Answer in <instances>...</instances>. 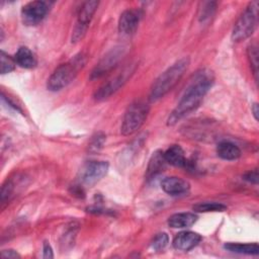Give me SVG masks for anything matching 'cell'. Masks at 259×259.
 Returning <instances> with one entry per match:
<instances>
[{"label":"cell","mask_w":259,"mask_h":259,"mask_svg":"<svg viewBox=\"0 0 259 259\" xmlns=\"http://www.w3.org/2000/svg\"><path fill=\"white\" fill-rule=\"evenodd\" d=\"M0 60H1V74H7L14 70L16 62L12 59L9 55L5 52L1 51L0 53Z\"/></svg>","instance_id":"7402d4cb"},{"label":"cell","mask_w":259,"mask_h":259,"mask_svg":"<svg viewBox=\"0 0 259 259\" xmlns=\"http://www.w3.org/2000/svg\"><path fill=\"white\" fill-rule=\"evenodd\" d=\"M85 63L86 57L83 54H79L67 63L60 65L48 79V89L51 91H59L68 86L84 67Z\"/></svg>","instance_id":"3957f363"},{"label":"cell","mask_w":259,"mask_h":259,"mask_svg":"<svg viewBox=\"0 0 259 259\" xmlns=\"http://www.w3.org/2000/svg\"><path fill=\"white\" fill-rule=\"evenodd\" d=\"M243 178H244V180H246L248 182L257 184L258 183V171H257V169L248 171L247 173H245L243 175Z\"/></svg>","instance_id":"484cf974"},{"label":"cell","mask_w":259,"mask_h":259,"mask_svg":"<svg viewBox=\"0 0 259 259\" xmlns=\"http://www.w3.org/2000/svg\"><path fill=\"white\" fill-rule=\"evenodd\" d=\"M42 257L44 258H53L54 254H53V249L51 247V245L49 244V242L45 241L44 245H42Z\"/></svg>","instance_id":"4316f807"},{"label":"cell","mask_w":259,"mask_h":259,"mask_svg":"<svg viewBox=\"0 0 259 259\" xmlns=\"http://www.w3.org/2000/svg\"><path fill=\"white\" fill-rule=\"evenodd\" d=\"M168 242L169 237L166 233L157 234L151 243V248L155 251H161L168 245Z\"/></svg>","instance_id":"603a6c76"},{"label":"cell","mask_w":259,"mask_h":259,"mask_svg":"<svg viewBox=\"0 0 259 259\" xmlns=\"http://www.w3.org/2000/svg\"><path fill=\"white\" fill-rule=\"evenodd\" d=\"M258 1H252L246 7L239 19L234 25L232 39L234 41H242L250 37L258 23Z\"/></svg>","instance_id":"277c9868"},{"label":"cell","mask_w":259,"mask_h":259,"mask_svg":"<svg viewBox=\"0 0 259 259\" xmlns=\"http://www.w3.org/2000/svg\"><path fill=\"white\" fill-rule=\"evenodd\" d=\"M134 73V69L132 67H127L124 69L119 75L105 83L103 86L99 88L98 91H96L94 97L96 100H103L107 97H109L112 93H114L116 90H118L131 77V75Z\"/></svg>","instance_id":"30bf717a"},{"label":"cell","mask_w":259,"mask_h":259,"mask_svg":"<svg viewBox=\"0 0 259 259\" xmlns=\"http://www.w3.org/2000/svg\"><path fill=\"white\" fill-rule=\"evenodd\" d=\"M196 221L197 215L192 212H178L168 219V225L173 229H184L191 227Z\"/></svg>","instance_id":"9a60e30c"},{"label":"cell","mask_w":259,"mask_h":259,"mask_svg":"<svg viewBox=\"0 0 259 259\" xmlns=\"http://www.w3.org/2000/svg\"><path fill=\"white\" fill-rule=\"evenodd\" d=\"M161 186L162 189L170 195H182L187 193L190 189V184L186 180L176 176L164 178L161 182Z\"/></svg>","instance_id":"4fadbf2b"},{"label":"cell","mask_w":259,"mask_h":259,"mask_svg":"<svg viewBox=\"0 0 259 259\" xmlns=\"http://www.w3.org/2000/svg\"><path fill=\"white\" fill-rule=\"evenodd\" d=\"M1 257L2 258H11V259H14V258H20V255L14 251V250H11V249H8V250H3L1 252Z\"/></svg>","instance_id":"83f0119b"},{"label":"cell","mask_w":259,"mask_h":259,"mask_svg":"<svg viewBox=\"0 0 259 259\" xmlns=\"http://www.w3.org/2000/svg\"><path fill=\"white\" fill-rule=\"evenodd\" d=\"M213 83V75L209 70H201L197 72L190 83L186 87L177 106L171 112L167 123L174 125L182 117L197 108L202 101L204 95L210 89Z\"/></svg>","instance_id":"6da1fadb"},{"label":"cell","mask_w":259,"mask_h":259,"mask_svg":"<svg viewBox=\"0 0 259 259\" xmlns=\"http://www.w3.org/2000/svg\"><path fill=\"white\" fill-rule=\"evenodd\" d=\"M149 112V106L142 101H136L132 103L123 116L121 123V134L128 136L138 131L144 123Z\"/></svg>","instance_id":"5b68a950"},{"label":"cell","mask_w":259,"mask_h":259,"mask_svg":"<svg viewBox=\"0 0 259 259\" xmlns=\"http://www.w3.org/2000/svg\"><path fill=\"white\" fill-rule=\"evenodd\" d=\"M192 209L196 212H209V211H224L227 209V205L217 201H203L198 202L192 206Z\"/></svg>","instance_id":"ffe728a7"},{"label":"cell","mask_w":259,"mask_h":259,"mask_svg":"<svg viewBox=\"0 0 259 259\" xmlns=\"http://www.w3.org/2000/svg\"><path fill=\"white\" fill-rule=\"evenodd\" d=\"M14 60L20 67L25 69L34 68L37 64V59L34 53L27 47H20L15 54Z\"/></svg>","instance_id":"e0dca14e"},{"label":"cell","mask_w":259,"mask_h":259,"mask_svg":"<svg viewBox=\"0 0 259 259\" xmlns=\"http://www.w3.org/2000/svg\"><path fill=\"white\" fill-rule=\"evenodd\" d=\"M108 163L104 161H88L82 165L78 173L80 186L91 187L101 180L107 173Z\"/></svg>","instance_id":"8992f818"},{"label":"cell","mask_w":259,"mask_h":259,"mask_svg":"<svg viewBox=\"0 0 259 259\" xmlns=\"http://www.w3.org/2000/svg\"><path fill=\"white\" fill-rule=\"evenodd\" d=\"M98 4H99L98 1L93 0V1H87L81 6L78 14V20L73 30V35H72L73 42L80 40L85 35L88 25L98 7Z\"/></svg>","instance_id":"52a82bcc"},{"label":"cell","mask_w":259,"mask_h":259,"mask_svg":"<svg viewBox=\"0 0 259 259\" xmlns=\"http://www.w3.org/2000/svg\"><path fill=\"white\" fill-rule=\"evenodd\" d=\"M51 3L47 1H31L22 6L21 17L26 25L38 24L49 13Z\"/></svg>","instance_id":"ba28073f"},{"label":"cell","mask_w":259,"mask_h":259,"mask_svg":"<svg viewBox=\"0 0 259 259\" xmlns=\"http://www.w3.org/2000/svg\"><path fill=\"white\" fill-rule=\"evenodd\" d=\"M201 241V236L195 232L183 231L173 239V247L180 251H189L196 247Z\"/></svg>","instance_id":"7c38bea8"},{"label":"cell","mask_w":259,"mask_h":259,"mask_svg":"<svg viewBox=\"0 0 259 259\" xmlns=\"http://www.w3.org/2000/svg\"><path fill=\"white\" fill-rule=\"evenodd\" d=\"M164 158L168 164L176 167H184L186 166L187 163L184 151L179 145H173L170 148H168L164 152Z\"/></svg>","instance_id":"2e32d148"},{"label":"cell","mask_w":259,"mask_h":259,"mask_svg":"<svg viewBox=\"0 0 259 259\" xmlns=\"http://www.w3.org/2000/svg\"><path fill=\"white\" fill-rule=\"evenodd\" d=\"M167 162L164 158V153L161 151H156L155 153H153L149 164H148V168H147V172H146V177L148 180L155 178L158 174H160L166 166Z\"/></svg>","instance_id":"5bb4252c"},{"label":"cell","mask_w":259,"mask_h":259,"mask_svg":"<svg viewBox=\"0 0 259 259\" xmlns=\"http://www.w3.org/2000/svg\"><path fill=\"white\" fill-rule=\"evenodd\" d=\"M224 248L230 252L247 255H258L259 246L257 243L253 244H242V243H226Z\"/></svg>","instance_id":"d6986e66"},{"label":"cell","mask_w":259,"mask_h":259,"mask_svg":"<svg viewBox=\"0 0 259 259\" xmlns=\"http://www.w3.org/2000/svg\"><path fill=\"white\" fill-rule=\"evenodd\" d=\"M217 154L224 160H236L241 156V150L239 147L231 142H221L217 147Z\"/></svg>","instance_id":"ac0fdd59"},{"label":"cell","mask_w":259,"mask_h":259,"mask_svg":"<svg viewBox=\"0 0 259 259\" xmlns=\"http://www.w3.org/2000/svg\"><path fill=\"white\" fill-rule=\"evenodd\" d=\"M215 2H204L199 10V20L205 21L209 19L215 10Z\"/></svg>","instance_id":"cb8c5ba5"},{"label":"cell","mask_w":259,"mask_h":259,"mask_svg":"<svg viewBox=\"0 0 259 259\" xmlns=\"http://www.w3.org/2000/svg\"><path fill=\"white\" fill-rule=\"evenodd\" d=\"M251 110L253 112V115L255 117V119L257 120L258 119V103H253L252 106H251Z\"/></svg>","instance_id":"f1b7e54d"},{"label":"cell","mask_w":259,"mask_h":259,"mask_svg":"<svg viewBox=\"0 0 259 259\" xmlns=\"http://www.w3.org/2000/svg\"><path fill=\"white\" fill-rule=\"evenodd\" d=\"M105 136L102 134V133H98L96 134L94 137H92V140L89 144V150L90 151H98L102 148L103 144H104V141H105Z\"/></svg>","instance_id":"d4e9b609"},{"label":"cell","mask_w":259,"mask_h":259,"mask_svg":"<svg viewBox=\"0 0 259 259\" xmlns=\"http://www.w3.org/2000/svg\"><path fill=\"white\" fill-rule=\"evenodd\" d=\"M141 12L136 9H127L124 10L118 19V30L124 34H131L136 31L140 19Z\"/></svg>","instance_id":"8fae6325"},{"label":"cell","mask_w":259,"mask_h":259,"mask_svg":"<svg viewBox=\"0 0 259 259\" xmlns=\"http://www.w3.org/2000/svg\"><path fill=\"white\" fill-rule=\"evenodd\" d=\"M247 53H248V59L250 62L251 69L253 71L255 79L257 80V76H258V47H257V45H255V44L250 45Z\"/></svg>","instance_id":"44dd1931"},{"label":"cell","mask_w":259,"mask_h":259,"mask_svg":"<svg viewBox=\"0 0 259 259\" xmlns=\"http://www.w3.org/2000/svg\"><path fill=\"white\" fill-rule=\"evenodd\" d=\"M190 60L184 57L175 62L171 67L165 70L153 83L150 91V100L156 101L167 94L182 78L189 67Z\"/></svg>","instance_id":"7a4b0ae2"},{"label":"cell","mask_w":259,"mask_h":259,"mask_svg":"<svg viewBox=\"0 0 259 259\" xmlns=\"http://www.w3.org/2000/svg\"><path fill=\"white\" fill-rule=\"evenodd\" d=\"M124 54L123 47H115L111 51H109L95 66L91 73V79L99 78L104 75L106 72L111 70L115 64L119 61L121 56Z\"/></svg>","instance_id":"9c48e42d"}]
</instances>
